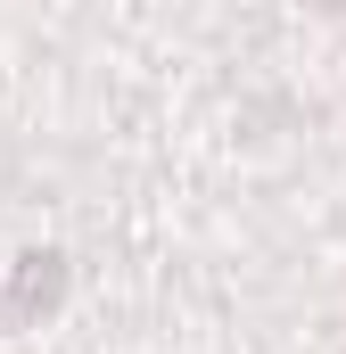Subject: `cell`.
<instances>
[{
    "instance_id": "6da1fadb",
    "label": "cell",
    "mask_w": 346,
    "mask_h": 354,
    "mask_svg": "<svg viewBox=\"0 0 346 354\" xmlns=\"http://www.w3.org/2000/svg\"><path fill=\"white\" fill-rule=\"evenodd\" d=\"M58 288H66V264H58V256H17V280L0 288V322H25V313H42Z\"/></svg>"
}]
</instances>
